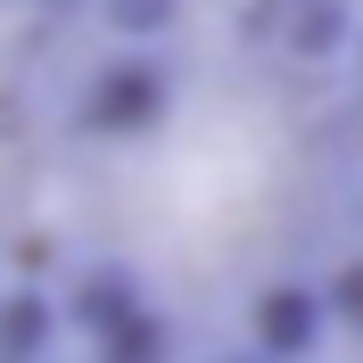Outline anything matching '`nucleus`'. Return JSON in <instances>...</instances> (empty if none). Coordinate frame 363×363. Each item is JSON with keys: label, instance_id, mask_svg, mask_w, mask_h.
I'll return each mask as SVG.
<instances>
[{"label": "nucleus", "instance_id": "1", "mask_svg": "<svg viewBox=\"0 0 363 363\" xmlns=\"http://www.w3.org/2000/svg\"><path fill=\"white\" fill-rule=\"evenodd\" d=\"M240 330H248L256 355H314V347L339 330V314H330V289H322V281L281 272V281H264V289L248 297Z\"/></svg>", "mask_w": 363, "mask_h": 363}, {"label": "nucleus", "instance_id": "2", "mask_svg": "<svg viewBox=\"0 0 363 363\" xmlns=\"http://www.w3.org/2000/svg\"><path fill=\"white\" fill-rule=\"evenodd\" d=\"M165 99H174L165 67L133 42L124 58H108V67L83 83V124H91V133H108V140H133V133H149V124L165 116Z\"/></svg>", "mask_w": 363, "mask_h": 363}, {"label": "nucleus", "instance_id": "3", "mask_svg": "<svg viewBox=\"0 0 363 363\" xmlns=\"http://www.w3.org/2000/svg\"><path fill=\"white\" fill-rule=\"evenodd\" d=\"M99 17H108V33H124V42H165L182 25V0H99Z\"/></svg>", "mask_w": 363, "mask_h": 363}, {"label": "nucleus", "instance_id": "4", "mask_svg": "<svg viewBox=\"0 0 363 363\" xmlns=\"http://www.w3.org/2000/svg\"><path fill=\"white\" fill-rule=\"evenodd\" d=\"M50 339H58V306H50V297L17 289L9 306H0V347H9V355H25V347H50Z\"/></svg>", "mask_w": 363, "mask_h": 363}, {"label": "nucleus", "instance_id": "5", "mask_svg": "<svg viewBox=\"0 0 363 363\" xmlns=\"http://www.w3.org/2000/svg\"><path fill=\"white\" fill-rule=\"evenodd\" d=\"M322 289H330V314H339L347 330H363V264H347L339 281H322Z\"/></svg>", "mask_w": 363, "mask_h": 363}, {"label": "nucleus", "instance_id": "6", "mask_svg": "<svg viewBox=\"0 0 363 363\" xmlns=\"http://www.w3.org/2000/svg\"><path fill=\"white\" fill-rule=\"evenodd\" d=\"M355 74H363V42H355Z\"/></svg>", "mask_w": 363, "mask_h": 363}]
</instances>
